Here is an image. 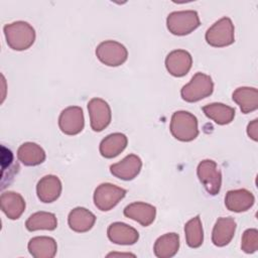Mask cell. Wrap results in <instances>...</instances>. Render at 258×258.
I'll return each instance as SVG.
<instances>
[{
	"instance_id": "6da1fadb",
	"label": "cell",
	"mask_w": 258,
	"mask_h": 258,
	"mask_svg": "<svg viewBox=\"0 0 258 258\" xmlns=\"http://www.w3.org/2000/svg\"><path fill=\"white\" fill-rule=\"evenodd\" d=\"M6 42L14 50H25L35 40V30L26 21H15L3 27Z\"/></svg>"
},
{
	"instance_id": "7a4b0ae2",
	"label": "cell",
	"mask_w": 258,
	"mask_h": 258,
	"mask_svg": "<svg viewBox=\"0 0 258 258\" xmlns=\"http://www.w3.org/2000/svg\"><path fill=\"white\" fill-rule=\"evenodd\" d=\"M172 136L182 142H189L199 135L198 119L187 111H176L172 114L169 126Z\"/></svg>"
},
{
	"instance_id": "3957f363",
	"label": "cell",
	"mask_w": 258,
	"mask_h": 258,
	"mask_svg": "<svg viewBox=\"0 0 258 258\" xmlns=\"http://www.w3.org/2000/svg\"><path fill=\"white\" fill-rule=\"evenodd\" d=\"M201 25L200 17L195 10L173 11L166 18V26L170 33L174 35H186L196 30Z\"/></svg>"
},
{
	"instance_id": "277c9868",
	"label": "cell",
	"mask_w": 258,
	"mask_h": 258,
	"mask_svg": "<svg viewBox=\"0 0 258 258\" xmlns=\"http://www.w3.org/2000/svg\"><path fill=\"white\" fill-rule=\"evenodd\" d=\"M214 91V83L209 75L197 73L190 79L189 83L184 85L180 90L181 98L188 103L198 102L212 95Z\"/></svg>"
},
{
	"instance_id": "5b68a950",
	"label": "cell",
	"mask_w": 258,
	"mask_h": 258,
	"mask_svg": "<svg viewBox=\"0 0 258 258\" xmlns=\"http://www.w3.org/2000/svg\"><path fill=\"white\" fill-rule=\"evenodd\" d=\"M235 28L229 17H223L216 21L206 32L207 42L214 47L231 45L235 41Z\"/></svg>"
},
{
	"instance_id": "8992f818",
	"label": "cell",
	"mask_w": 258,
	"mask_h": 258,
	"mask_svg": "<svg viewBox=\"0 0 258 258\" xmlns=\"http://www.w3.org/2000/svg\"><path fill=\"white\" fill-rule=\"evenodd\" d=\"M126 194V189L113 183H101L94 191V203L100 211L107 212L117 206Z\"/></svg>"
},
{
	"instance_id": "52a82bcc",
	"label": "cell",
	"mask_w": 258,
	"mask_h": 258,
	"mask_svg": "<svg viewBox=\"0 0 258 258\" xmlns=\"http://www.w3.org/2000/svg\"><path fill=\"white\" fill-rule=\"evenodd\" d=\"M197 174L207 192L216 196L222 185V173L216 161L212 159L202 160L197 168Z\"/></svg>"
},
{
	"instance_id": "ba28073f",
	"label": "cell",
	"mask_w": 258,
	"mask_h": 258,
	"mask_svg": "<svg viewBox=\"0 0 258 258\" xmlns=\"http://www.w3.org/2000/svg\"><path fill=\"white\" fill-rule=\"evenodd\" d=\"M98 59L108 67H119L123 64L127 57V48L120 42L115 40H105L96 48Z\"/></svg>"
},
{
	"instance_id": "9c48e42d",
	"label": "cell",
	"mask_w": 258,
	"mask_h": 258,
	"mask_svg": "<svg viewBox=\"0 0 258 258\" xmlns=\"http://www.w3.org/2000/svg\"><path fill=\"white\" fill-rule=\"evenodd\" d=\"M91 128L96 132L103 131L111 122L112 113L109 104L101 98H93L88 103Z\"/></svg>"
},
{
	"instance_id": "30bf717a",
	"label": "cell",
	"mask_w": 258,
	"mask_h": 258,
	"mask_svg": "<svg viewBox=\"0 0 258 258\" xmlns=\"http://www.w3.org/2000/svg\"><path fill=\"white\" fill-rule=\"evenodd\" d=\"M58 126L67 135L79 134L85 126L83 109L79 106H70L63 109L58 117Z\"/></svg>"
},
{
	"instance_id": "8fae6325",
	"label": "cell",
	"mask_w": 258,
	"mask_h": 258,
	"mask_svg": "<svg viewBox=\"0 0 258 258\" xmlns=\"http://www.w3.org/2000/svg\"><path fill=\"white\" fill-rule=\"evenodd\" d=\"M192 64L190 53L184 49H175L170 51L165 58V68L167 72L176 78L185 76Z\"/></svg>"
},
{
	"instance_id": "7c38bea8",
	"label": "cell",
	"mask_w": 258,
	"mask_h": 258,
	"mask_svg": "<svg viewBox=\"0 0 258 258\" xmlns=\"http://www.w3.org/2000/svg\"><path fill=\"white\" fill-rule=\"evenodd\" d=\"M142 167V161L136 154H129L121 161L110 166L111 173L123 180H132L135 178Z\"/></svg>"
},
{
	"instance_id": "4fadbf2b",
	"label": "cell",
	"mask_w": 258,
	"mask_h": 258,
	"mask_svg": "<svg viewBox=\"0 0 258 258\" xmlns=\"http://www.w3.org/2000/svg\"><path fill=\"white\" fill-rule=\"evenodd\" d=\"M123 214L125 217L138 222L141 226L147 227L155 220L156 208L147 203L135 202L125 207Z\"/></svg>"
},
{
	"instance_id": "5bb4252c",
	"label": "cell",
	"mask_w": 258,
	"mask_h": 258,
	"mask_svg": "<svg viewBox=\"0 0 258 258\" xmlns=\"http://www.w3.org/2000/svg\"><path fill=\"white\" fill-rule=\"evenodd\" d=\"M61 181L53 174H47L41 177L36 185V194L40 202L52 203L56 201L61 194Z\"/></svg>"
},
{
	"instance_id": "9a60e30c",
	"label": "cell",
	"mask_w": 258,
	"mask_h": 258,
	"mask_svg": "<svg viewBox=\"0 0 258 258\" xmlns=\"http://www.w3.org/2000/svg\"><path fill=\"white\" fill-rule=\"evenodd\" d=\"M107 235L111 242L118 245H133L139 239L137 230L122 222L112 223L108 227Z\"/></svg>"
},
{
	"instance_id": "2e32d148",
	"label": "cell",
	"mask_w": 258,
	"mask_h": 258,
	"mask_svg": "<svg viewBox=\"0 0 258 258\" xmlns=\"http://www.w3.org/2000/svg\"><path fill=\"white\" fill-rule=\"evenodd\" d=\"M255 198L253 194L245 188L232 189L226 194L225 206L226 208L235 213H242L248 211L253 207Z\"/></svg>"
},
{
	"instance_id": "e0dca14e",
	"label": "cell",
	"mask_w": 258,
	"mask_h": 258,
	"mask_svg": "<svg viewBox=\"0 0 258 258\" xmlns=\"http://www.w3.org/2000/svg\"><path fill=\"white\" fill-rule=\"evenodd\" d=\"M236 227L237 224L233 218H219L216 221V224L212 232L213 244L217 247H224L228 245L235 235Z\"/></svg>"
},
{
	"instance_id": "ac0fdd59",
	"label": "cell",
	"mask_w": 258,
	"mask_h": 258,
	"mask_svg": "<svg viewBox=\"0 0 258 258\" xmlns=\"http://www.w3.org/2000/svg\"><path fill=\"white\" fill-rule=\"evenodd\" d=\"M2 212L10 220H17L25 210V201L22 196L15 191H4L0 197Z\"/></svg>"
},
{
	"instance_id": "d6986e66",
	"label": "cell",
	"mask_w": 258,
	"mask_h": 258,
	"mask_svg": "<svg viewBox=\"0 0 258 258\" xmlns=\"http://www.w3.org/2000/svg\"><path fill=\"white\" fill-rule=\"evenodd\" d=\"M96 222V216L86 208L77 207L73 209L68 217L70 228L77 233L90 231Z\"/></svg>"
},
{
	"instance_id": "ffe728a7",
	"label": "cell",
	"mask_w": 258,
	"mask_h": 258,
	"mask_svg": "<svg viewBox=\"0 0 258 258\" xmlns=\"http://www.w3.org/2000/svg\"><path fill=\"white\" fill-rule=\"evenodd\" d=\"M28 251L34 258H53L57 251V245L53 238L38 236L29 240Z\"/></svg>"
},
{
	"instance_id": "44dd1931",
	"label": "cell",
	"mask_w": 258,
	"mask_h": 258,
	"mask_svg": "<svg viewBox=\"0 0 258 258\" xmlns=\"http://www.w3.org/2000/svg\"><path fill=\"white\" fill-rule=\"evenodd\" d=\"M233 101L239 105L242 113L248 114L258 108V90L252 87L237 88L232 95Z\"/></svg>"
},
{
	"instance_id": "7402d4cb",
	"label": "cell",
	"mask_w": 258,
	"mask_h": 258,
	"mask_svg": "<svg viewBox=\"0 0 258 258\" xmlns=\"http://www.w3.org/2000/svg\"><path fill=\"white\" fill-rule=\"evenodd\" d=\"M128 139L123 133H112L106 136L100 143V153L105 158H114L118 156L127 146Z\"/></svg>"
},
{
	"instance_id": "603a6c76",
	"label": "cell",
	"mask_w": 258,
	"mask_h": 258,
	"mask_svg": "<svg viewBox=\"0 0 258 258\" xmlns=\"http://www.w3.org/2000/svg\"><path fill=\"white\" fill-rule=\"evenodd\" d=\"M45 151L34 142H25L17 149V158L26 166H36L45 160Z\"/></svg>"
},
{
	"instance_id": "cb8c5ba5",
	"label": "cell",
	"mask_w": 258,
	"mask_h": 258,
	"mask_svg": "<svg viewBox=\"0 0 258 258\" xmlns=\"http://www.w3.org/2000/svg\"><path fill=\"white\" fill-rule=\"evenodd\" d=\"M179 249V236L176 233H166L154 243L153 252L158 258L173 257Z\"/></svg>"
},
{
	"instance_id": "d4e9b609",
	"label": "cell",
	"mask_w": 258,
	"mask_h": 258,
	"mask_svg": "<svg viewBox=\"0 0 258 258\" xmlns=\"http://www.w3.org/2000/svg\"><path fill=\"white\" fill-rule=\"evenodd\" d=\"M205 115L219 125H227L234 120L235 109L223 103H211L203 107Z\"/></svg>"
},
{
	"instance_id": "484cf974",
	"label": "cell",
	"mask_w": 258,
	"mask_h": 258,
	"mask_svg": "<svg viewBox=\"0 0 258 258\" xmlns=\"http://www.w3.org/2000/svg\"><path fill=\"white\" fill-rule=\"evenodd\" d=\"M25 227L30 232L38 230L52 231L57 227V220L53 213L40 211L32 214L26 220Z\"/></svg>"
},
{
	"instance_id": "4316f807",
	"label": "cell",
	"mask_w": 258,
	"mask_h": 258,
	"mask_svg": "<svg viewBox=\"0 0 258 258\" xmlns=\"http://www.w3.org/2000/svg\"><path fill=\"white\" fill-rule=\"evenodd\" d=\"M185 241L188 247L199 248L204 242V231L200 216L190 219L184 225Z\"/></svg>"
},
{
	"instance_id": "83f0119b",
	"label": "cell",
	"mask_w": 258,
	"mask_h": 258,
	"mask_svg": "<svg viewBox=\"0 0 258 258\" xmlns=\"http://www.w3.org/2000/svg\"><path fill=\"white\" fill-rule=\"evenodd\" d=\"M241 249L247 254H252L258 250V231L256 229H247L243 233Z\"/></svg>"
},
{
	"instance_id": "f1b7e54d",
	"label": "cell",
	"mask_w": 258,
	"mask_h": 258,
	"mask_svg": "<svg viewBox=\"0 0 258 258\" xmlns=\"http://www.w3.org/2000/svg\"><path fill=\"white\" fill-rule=\"evenodd\" d=\"M258 120L255 119L252 122H250L247 126V134L250 138H252L254 141H257V136H258Z\"/></svg>"
}]
</instances>
